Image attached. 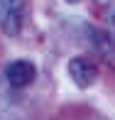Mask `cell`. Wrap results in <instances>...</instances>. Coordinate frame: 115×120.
I'll return each mask as SVG.
<instances>
[{
    "label": "cell",
    "instance_id": "6da1fadb",
    "mask_svg": "<svg viewBox=\"0 0 115 120\" xmlns=\"http://www.w3.org/2000/svg\"><path fill=\"white\" fill-rule=\"evenodd\" d=\"M25 20V0H0V30L7 37L20 34Z\"/></svg>",
    "mask_w": 115,
    "mask_h": 120
},
{
    "label": "cell",
    "instance_id": "3957f363",
    "mask_svg": "<svg viewBox=\"0 0 115 120\" xmlns=\"http://www.w3.org/2000/svg\"><path fill=\"white\" fill-rule=\"evenodd\" d=\"M34 64L32 61H25V59H17V61H12L7 69H5V79H7V83L12 86V88H25V86H30L32 81H34Z\"/></svg>",
    "mask_w": 115,
    "mask_h": 120
},
{
    "label": "cell",
    "instance_id": "7a4b0ae2",
    "mask_svg": "<svg viewBox=\"0 0 115 120\" xmlns=\"http://www.w3.org/2000/svg\"><path fill=\"white\" fill-rule=\"evenodd\" d=\"M69 76H71V81H74L78 88H88L93 81H96L98 69H96V64H93L91 59H86V56H74V59L69 61Z\"/></svg>",
    "mask_w": 115,
    "mask_h": 120
},
{
    "label": "cell",
    "instance_id": "5b68a950",
    "mask_svg": "<svg viewBox=\"0 0 115 120\" xmlns=\"http://www.w3.org/2000/svg\"><path fill=\"white\" fill-rule=\"evenodd\" d=\"M103 3H105V0H103Z\"/></svg>",
    "mask_w": 115,
    "mask_h": 120
},
{
    "label": "cell",
    "instance_id": "277c9868",
    "mask_svg": "<svg viewBox=\"0 0 115 120\" xmlns=\"http://www.w3.org/2000/svg\"><path fill=\"white\" fill-rule=\"evenodd\" d=\"M66 3H78V0H66Z\"/></svg>",
    "mask_w": 115,
    "mask_h": 120
}]
</instances>
